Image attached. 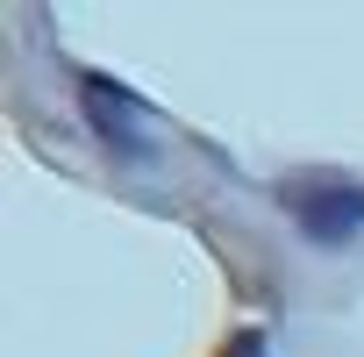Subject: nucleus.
Returning a JSON list of instances; mask_svg holds the SVG:
<instances>
[{
  "instance_id": "2",
  "label": "nucleus",
  "mask_w": 364,
  "mask_h": 357,
  "mask_svg": "<svg viewBox=\"0 0 364 357\" xmlns=\"http://www.w3.org/2000/svg\"><path fill=\"white\" fill-rule=\"evenodd\" d=\"M79 86H86V93H79V100H86V122H93L114 150H143V107H136L114 79H100V72H86Z\"/></svg>"
},
{
  "instance_id": "1",
  "label": "nucleus",
  "mask_w": 364,
  "mask_h": 357,
  "mask_svg": "<svg viewBox=\"0 0 364 357\" xmlns=\"http://www.w3.org/2000/svg\"><path fill=\"white\" fill-rule=\"evenodd\" d=\"M293 222H300L307 243H350L364 229V186H300Z\"/></svg>"
}]
</instances>
